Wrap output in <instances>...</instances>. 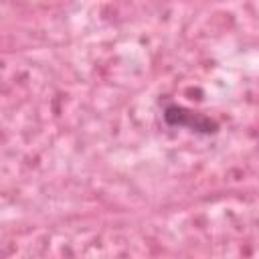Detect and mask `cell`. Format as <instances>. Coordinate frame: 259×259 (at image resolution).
Returning <instances> with one entry per match:
<instances>
[{
  "label": "cell",
  "mask_w": 259,
  "mask_h": 259,
  "mask_svg": "<svg viewBox=\"0 0 259 259\" xmlns=\"http://www.w3.org/2000/svg\"><path fill=\"white\" fill-rule=\"evenodd\" d=\"M164 121L172 127H188L192 132H200V134H214L219 130V123L202 113L190 111L182 105L170 103L164 109Z\"/></svg>",
  "instance_id": "6da1fadb"
}]
</instances>
